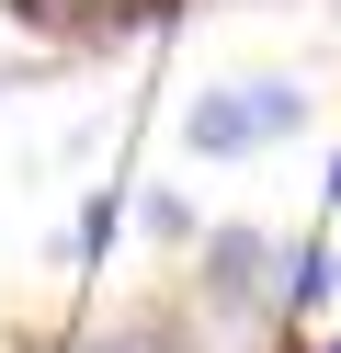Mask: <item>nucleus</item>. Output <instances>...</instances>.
Returning <instances> with one entry per match:
<instances>
[{
  "label": "nucleus",
  "mask_w": 341,
  "mask_h": 353,
  "mask_svg": "<svg viewBox=\"0 0 341 353\" xmlns=\"http://www.w3.org/2000/svg\"><path fill=\"white\" fill-rule=\"evenodd\" d=\"M307 125V80L285 69H250V80H216L205 103H182V148L194 160H262Z\"/></svg>",
  "instance_id": "1"
},
{
  "label": "nucleus",
  "mask_w": 341,
  "mask_h": 353,
  "mask_svg": "<svg viewBox=\"0 0 341 353\" xmlns=\"http://www.w3.org/2000/svg\"><path fill=\"white\" fill-rule=\"evenodd\" d=\"M136 228H148V239H194V205H182V194H148V205H136Z\"/></svg>",
  "instance_id": "4"
},
{
  "label": "nucleus",
  "mask_w": 341,
  "mask_h": 353,
  "mask_svg": "<svg viewBox=\"0 0 341 353\" xmlns=\"http://www.w3.org/2000/svg\"><path fill=\"white\" fill-rule=\"evenodd\" d=\"M330 205H341V160H330Z\"/></svg>",
  "instance_id": "5"
},
{
  "label": "nucleus",
  "mask_w": 341,
  "mask_h": 353,
  "mask_svg": "<svg viewBox=\"0 0 341 353\" xmlns=\"http://www.w3.org/2000/svg\"><path fill=\"white\" fill-rule=\"evenodd\" d=\"M103 251H114V194H91L80 228H68V262H103Z\"/></svg>",
  "instance_id": "3"
},
{
  "label": "nucleus",
  "mask_w": 341,
  "mask_h": 353,
  "mask_svg": "<svg viewBox=\"0 0 341 353\" xmlns=\"http://www.w3.org/2000/svg\"><path fill=\"white\" fill-rule=\"evenodd\" d=\"M318 353H341V342H318Z\"/></svg>",
  "instance_id": "6"
},
{
  "label": "nucleus",
  "mask_w": 341,
  "mask_h": 353,
  "mask_svg": "<svg viewBox=\"0 0 341 353\" xmlns=\"http://www.w3.org/2000/svg\"><path fill=\"white\" fill-rule=\"evenodd\" d=\"M273 285H285V319H307V307H318V296L341 285V251H330V239H285Z\"/></svg>",
  "instance_id": "2"
}]
</instances>
